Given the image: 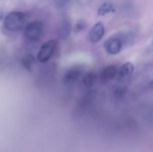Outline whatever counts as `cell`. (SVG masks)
Here are the masks:
<instances>
[{"mask_svg":"<svg viewBox=\"0 0 153 152\" xmlns=\"http://www.w3.org/2000/svg\"><path fill=\"white\" fill-rule=\"evenodd\" d=\"M26 16L23 13L14 11L9 13L4 19V27L10 31H19L25 27Z\"/></svg>","mask_w":153,"mask_h":152,"instance_id":"6da1fadb","label":"cell"},{"mask_svg":"<svg viewBox=\"0 0 153 152\" xmlns=\"http://www.w3.org/2000/svg\"><path fill=\"white\" fill-rule=\"evenodd\" d=\"M44 24L39 21H34L28 23L24 28V36L30 41H38L44 33Z\"/></svg>","mask_w":153,"mask_h":152,"instance_id":"7a4b0ae2","label":"cell"},{"mask_svg":"<svg viewBox=\"0 0 153 152\" xmlns=\"http://www.w3.org/2000/svg\"><path fill=\"white\" fill-rule=\"evenodd\" d=\"M125 43L121 34L111 36L104 42V49L110 56H116L125 47Z\"/></svg>","mask_w":153,"mask_h":152,"instance_id":"3957f363","label":"cell"},{"mask_svg":"<svg viewBox=\"0 0 153 152\" xmlns=\"http://www.w3.org/2000/svg\"><path fill=\"white\" fill-rule=\"evenodd\" d=\"M56 47H57V41L56 39H51L44 43L38 52L37 55L38 61L40 63L48 62L55 54Z\"/></svg>","mask_w":153,"mask_h":152,"instance_id":"277c9868","label":"cell"},{"mask_svg":"<svg viewBox=\"0 0 153 152\" xmlns=\"http://www.w3.org/2000/svg\"><path fill=\"white\" fill-rule=\"evenodd\" d=\"M118 67L115 65H109L105 66L103 69L100 70L99 73V80L101 83L107 84L113 81L118 75Z\"/></svg>","mask_w":153,"mask_h":152,"instance_id":"5b68a950","label":"cell"},{"mask_svg":"<svg viewBox=\"0 0 153 152\" xmlns=\"http://www.w3.org/2000/svg\"><path fill=\"white\" fill-rule=\"evenodd\" d=\"M83 73V69L80 65H74L71 67L65 74L64 81L66 84L71 85L75 83L81 77Z\"/></svg>","mask_w":153,"mask_h":152,"instance_id":"8992f818","label":"cell"},{"mask_svg":"<svg viewBox=\"0 0 153 152\" xmlns=\"http://www.w3.org/2000/svg\"><path fill=\"white\" fill-rule=\"evenodd\" d=\"M104 34H105V26L103 22H99L95 23L91 29V31L89 34L90 41L92 44H96L102 39V38L104 37Z\"/></svg>","mask_w":153,"mask_h":152,"instance_id":"52a82bcc","label":"cell"},{"mask_svg":"<svg viewBox=\"0 0 153 152\" xmlns=\"http://www.w3.org/2000/svg\"><path fill=\"white\" fill-rule=\"evenodd\" d=\"M134 72V65L131 62L125 63L119 69H118V75L117 78L121 82H125L128 80Z\"/></svg>","mask_w":153,"mask_h":152,"instance_id":"ba28073f","label":"cell"},{"mask_svg":"<svg viewBox=\"0 0 153 152\" xmlns=\"http://www.w3.org/2000/svg\"><path fill=\"white\" fill-rule=\"evenodd\" d=\"M72 30V25L71 22H69V20L67 19H64L61 22V24L59 26L58 29V36L61 39H66L69 37L70 33Z\"/></svg>","mask_w":153,"mask_h":152,"instance_id":"9c48e42d","label":"cell"},{"mask_svg":"<svg viewBox=\"0 0 153 152\" xmlns=\"http://www.w3.org/2000/svg\"><path fill=\"white\" fill-rule=\"evenodd\" d=\"M98 79H99V76L95 73L89 72L86 74H84V76L82 77V82H83V85L85 87L92 88L96 85Z\"/></svg>","mask_w":153,"mask_h":152,"instance_id":"30bf717a","label":"cell"},{"mask_svg":"<svg viewBox=\"0 0 153 152\" xmlns=\"http://www.w3.org/2000/svg\"><path fill=\"white\" fill-rule=\"evenodd\" d=\"M116 11V7L115 5L112 4V3H104L102 4L99 9H98V14L100 16H104L106 14H108V13H114Z\"/></svg>","mask_w":153,"mask_h":152,"instance_id":"8fae6325","label":"cell"},{"mask_svg":"<svg viewBox=\"0 0 153 152\" xmlns=\"http://www.w3.org/2000/svg\"><path fill=\"white\" fill-rule=\"evenodd\" d=\"M70 1L71 0H55V4L57 8L61 9L65 7L70 3Z\"/></svg>","mask_w":153,"mask_h":152,"instance_id":"7c38bea8","label":"cell"},{"mask_svg":"<svg viewBox=\"0 0 153 152\" xmlns=\"http://www.w3.org/2000/svg\"><path fill=\"white\" fill-rule=\"evenodd\" d=\"M87 24H86V22L83 21V20H80L76 22V25H75V30L77 31H81V30H83L85 28H86Z\"/></svg>","mask_w":153,"mask_h":152,"instance_id":"4fadbf2b","label":"cell"}]
</instances>
